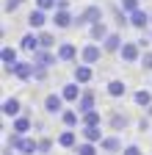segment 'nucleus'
Returning <instances> with one entry per match:
<instances>
[{"instance_id": "f257e3e1", "label": "nucleus", "mask_w": 152, "mask_h": 155, "mask_svg": "<svg viewBox=\"0 0 152 155\" xmlns=\"http://www.w3.org/2000/svg\"><path fill=\"white\" fill-rule=\"evenodd\" d=\"M100 19H105L102 8H100L97 3H91V6H86L78 17H75V28H89V25H94V22H100Z\"/></svg>"}, {"instance_id": "f03ea898", "label": "nucleus", "mask_w": 152, "mask_h": 155, "mask_svg": "<svg viewBox=\"0 0 152 155\" xmlns=\"http://www.w3.org/2000/svg\"><path fill=\"white\" fill-rule=\"evenodd\" d=\"M102 55H105V47L100 45V42H86L83 47H80V61L83 64H100L102 61Z\"/></svg>"}, {"instance_id": "7ed1b4c3", "label": "nucleus", "mask_w": 152, "mask_h": 155, "mask_svg": "<svg viewBox=\"0 0 152 155\" xmlns=\"http://www.w3.org/2000/svg\"><path fill=\"white\" fill-rule=\"evenodd\" d=\"M64 105H66V100H64V94L58 91V94H47L44 100H42V108H44V114H50V116H61V111H64Z\"/></svg>"}, {"instance_id": "20e7f679", "label": "nucleus", "mask_w": 152, "mask_h": 155, "mask_svg": "<svg viewBox=\"0 0 152 155\" xmlns=\"http://www.w3.org/2000/svg\"><path fill=\"white\" fill-rule=\"evenodd\" d=\"M50 22L55 31H69V28H75V14H69V8H55Z\"/></svg>"}, {"instance_id": "39448f33", "label": "nucleus", "mask_w": 152, "mask_h": 155, "mask_svg": "<svg viewBox=\"0 0 152 155\" xmlns=\"http://www.w3.org/2000/svg\"><path fill=\"white\" fill-rule=\"evenodd\" d=\"M141 45L138 42H125L122 50H119V58H122V64H138L141 61Z\"/></svg>"}, {"instance_id": "423d86ee", "label": "nucleus", "mask_w": 152, "mask_h": 155, "mask_svg": "<svg viewBox=\"0 0 152 155\" xmlns=\"http://www.w3.org/2000/svg\"><path fill=\"white\" fill-rule=\"evenodd\" d=\"M55 53H58V61L61 64H72V61H78V55H80V50H78L75 42H58Z\"/></svg>"}, {"instance_id": "0eeeda50", "label": "nucleus", "mask_w": 152, "mask_h": 155, "mask_svg": "<svg viewBox=\"0 0 152 155\" xmlns=\"http://www.w3.org/2000/svg\"><path fill=\"white\" fill-rule=\"evenodd\" d=\"M33 55V64L36 67H55V64H61L58 61V53H55V50H44V47H39V50H36V53H31Z\"/></svg>"}, {"instance_id": "6e6552de", "label": "nucleus", "mask_w": 152, "mask_h": 155, "mask_svg": "<svg viewBox=\"0 0 152 155\" xmlns=\"http://www.w3.org/2000/svg\"><path fill=\"white\" fill-rule=\"evenodd\" d=\"M130 28H136V31H149V28H152L149 11H147V8H136V11L130 14Z\"/></svg>"}, {"instance_id": "1a4fd4ad", "label": "nucleus", "mask_w": 152, "mask_h": 155, "mask_svg": "<svg viewBox=\"0 0 152 155\" xmlns=\"http://www.w3.org/2000/svg\"><path fill=\"white\" fill-rule=\"evenodd\" d=\"M72 81H78V83H83V86H89L91 81H94V67L91 64H75V69H72Z\"/></svg>"}, {"instance_id": "9d476101", "label": "nucleus", "mask_w": 152, "mask_h": 155, "mask_svg": "<svg viewBox=\"0 0 152 155\" xmlns=\"http://www.w3.org/2000/svg\"><path fill=\"white\" fill-rule=\"evenodd\" d=\"M100 150H102L105 155H122L125 144H122V139H119L116 133H111V136H105V139L100 141Z\"/></svg>"}, {"instance_id": "9b49d317", "label": "nucleus", "mask_w": 152, "mask_h": 155, "mask_svg": "<svg viewBox=\"0 0 152 155\" xmlns=\"http://www.w3.org/2000/svg\"><path fill=\"white\" fill-rule=\"evenodd\" d=\"M47 14H50V11L36 8V6H33V11L28 14V28H31V31H44V25L50 22V19H47Z\"/></svg>"}, {"instance_id": "f8f14e48", "label": "nucleus", "mask_w": 152, "mask_h": 155, "mask_svg": "<svg viewBox=\"0 0 152 155\" xmlns=\"http://www.w3.org/2000/svg\"><path fill=\"white\" fill-rule=\"evenodd\" d=\"M55 144L64 147V150H75L78 147V127H64L58 133V139H55Z\"/></svg>"}, {"instance_id": "ddd939ff", "label": "nucleus", "mask_w": 152, "mask_h": 155, "mask_svg": "<svg viewBox=\"0 0 152 155\" xmlns=\"http://www.w3.org/2000/svg\"><path fill=\"white\" fill-rule=\"evenodd\" d=\"M33 69H36L33 58H31V61H17L14 69H11V75L17 78V81H33Z\"/></svg>"}, {"instance_id": "4468645a", "label": "nucleus", "mask_w": 152, "mask_h": 155, "mask_svg": "<svg viewBox=\"0 0 152 155\" xmlns=\"http://www.w3.org/2000/svg\"><path fill=\"white\" fill-rule=\"evenodd\" d=\"M61 94H64V100H66L69 105H75V103L80 100V94H83V83L69 81V83H64V86H61Z\"/></svg>"}, {"instance_id": "2eb2a0df", "label": "nucleus", "mask_w": 152, "mask_h": 155, "mask_svg": "<svg viewBox=\"0 0 152 155\" xmlns=\"http://www.w3.org/2000/svg\"><path fill=\"white\" fill-rule=\"evenodd\" d=\"M17 55H20V50H17V47H8V45H6L3 50H0V61H3V69H6V75H11L14 64L20 61Z\"/></svg>"}, {"instance_id": "dca6fc26", "label": "nucleus", "mask_w": 152, "mask_h": 155, "mask_svg": "<svg viewBox=\"0 0 152 155\" xmlns=\"http://www.w3.org/2000/svg\"><path fill=\"white\" fill-rule=\"evenodd\" d=\"M42 47V42H39V31H28L22 39H20V50L22 53H36Z\"/></svg>"}, {"instance_id": "f3484780", "label": "nucleus", "mask_w": 152, "mask_h": 155, "mask_svg": "<svg viewBox=\"0 0 152 155\" xmlns=\"http://www.w3.org/2000/svg\"><path fill=\"white\" fill-rule=\"evenodd\" d=\"M17 155H39V139L33 136H22L17 144Z\"/></svg>"}, {"instance_id": "a211bd4d", "label": "nucleus", "mask_w": 152, "mask_h": 155, "mask_svg": "<svg viewBox=\"0 0 152 155\" xmlns=\"http://www.w3.org/2000/svg\"><path fill=\"white\" fill-rule=\"evenodd\" d=\"M102 125H80V139H86V141H94V144H100L102 139H105V133L100 130Z\"/></svg>"}, {"instance_id": "6ab92c4d", "label": "nucleus", "mask_w": 152, "mask_h": 155, "mask_svg": "<svg viewBox=\"0 0 152 155\" xmlns=\"http://www.w3.org/2000/svg\"><path fill=\"white\" fill-rule=\"evenodd\" d=\"M111 33V28H108V22H105V19H100V22H94V25H89V39H91V42H105V36Z\"/></svg>"}, {"instance_id": "aec40b11", "label": "nucleus", "mask_w": 152, "mask_h": 155, "mask_svg": "<svg viewBox=\"0 0 152 155\" xmlns=\"http://www.w3.org/2000/svg\"><path fill=\"white\" fill-rule=\"evenodd\" d=\"M3 116L6 119H14V116H20V111H22V103H20V97H6L3 100Z\"/></svg>"}, {"instance_id": "412c9836", "label": "nucleus", "mask_w": 152, "mask_h": 155, "mask_svg": "<svg viewBox=\"0 0 152 155\" xmlns=\"http://www.w3.org/2000/svg\"><path fill=\"white\" fill-rule=\"evenodd\" d=\"M127 125H130V116L122 114V111H113V114L108 116V127H111V130H116V133L127 130Z\"/></svg>"}, {"instance_id": "4be33fe9", "label": "nucleus", "mask_w": 152, "mask_h": 155, "mask_svg": "<svg viewBox=\"0 0 152 155\" xmlns=\"http://www.w3.org/2000/svg\"><path fill=\"white\" fill-rule=\"evenodd\" d=\"M105 94H108V97H113V100H119V97H125V94H127V83H125V81H119V78H113V81H108V83H105Z\"/></svg>"}, {"instance_id": "5701e85b", "label": "nucleus", "mask_w": 152, "mask_h": 155, "mask_svg": "<svg viewBox=\"0 0 152 155\" xmlns=\"http://www.w3.org/2000/svg\"><path fill=\"white\" fill-rule=\"evenodd\" d=\"M122 45H125V39H122V33H119V31H111V33L105 36V42H102L105 53H119V50H122Z\"/></svg>"}, {"instance_id": "b1692460", "label": "nucleus", "mask_w": 152, "mask_h": 155, "mask_svg": "<svg viewBox=\"0 0 152 155\" xmlns=\"http://www.w3.org/2000/svg\"><path fill=\"white\" fill-rule=\"evenodd\" d=\"M58 119H61L64 127H80V111L78 108H64Z\"/></svg>"}, {"instance_id": "393cba45", "label": "nucleus", "mask_w": 152, "mask_h": 155, "mask_svg": "<svg viewBox=\"0 0 152 155\" xmlns=\"http://www.w3.org/2000/svg\"><path fill=\"white\" fill-rule=\"evenodd\" d=\"M75 108H78L80 114H86V111H91V108H97V97H94V91L83 89V94H80V100L75 103Z\"/></svg>"}, {"instance_id": "a878e982", "label": "nucleus", "mask_w": 152, "mask_h": 155, "mask_svg": "<svg viewBox=\"0 0 152 155\" xmlns=\"http://www.w3.org/2000/svg\"><path fill=\"white\" fill-rule=\"evenodd\" d=\"M11 130H17V133H22V136H28V133L33 130V119H31V116H25V114H20V116H14V119H11Z\"/></svg>"}, {"instance_id": "bb28decb", "label": "nucleus", "mask_w": 152, "mask_h": 155, "mask_svg": "<svg viewBox=\"0 0 152 155\" xmlns=\"http://www.w3.org/2000/svg\"><path fill=\"white\" fill-rule=\"evenodd\" d=\"M100 144H94V141H78V147H75V155H100Z\"/></svg>"}, {"instance_id": "cd10ccee", "label": "nucleus", "mask_w": 152, "mask_h": 155, "mask_svg": "<svg viewBox=\"0 0 152 155\" xmlns=\"http://www.w3.org/2000/svg\"><path fill=\"white\" fill-rule=\"evenodd\" d=\"M133 103H136L138 108L152 105V91H149V89H138V91H133Z\"/></svg>"}, {"instance_id": "c85d7f7f", "label": "nucleus", "mask_w": 152, "mask_h": 155, "mask_svg": "<svg viewBox=\"0 0 152 155\" xmlns=\"http://www.w3.org/2000/svg\"><path fill=\"white\" fill-rule=\"evenodd\" d=\"M80 125H102V114L97 108H91L86 114H80Z\"/></svg>"}, {"instance_id": "c756f323", "label": "nucleus", "mask_w": 152, "mask_h": 155, "mask_svg": "<svg viewBox=\"0 0 152 155\" xmlns=\"http://www.w3.org/2000/svg\"><path fill=\"white\" fill-rule=\"evenodd\" d=\"M39 42H42L44 50H55L58 47V39H55V33H50V31H39Z\"/></svg>"}, {"instance_id": "7c9ffc66", "label": "nucleus", "mask_w": 152, "mask_h": 155, "mask_svg": "<svg viewBox=\"0 0 152 155\" xmlns=\"http://www.w3.org/2000/svg\"><path fill=\"white\" fill-rule=\"evenodd\" d=\"M138 67H141L144 72H152V50H144V53H141V61H138Z\"/></svg>"}, {"instance_id": "2f4dec72", "label": "nucleus", "mask_w": 152, "mask_h": 155, "mask_svg": "<svg viewBox=\"0 0 152 155\" xmlns=\"http://www.w3.org/2000/svg\"><path fill=\"white\" fill-rule=\"evenodd\" d=\"M119 8L127 11V14H133L136 8H141V0H119Z\"/></svg>"}, {"instance_id": "473e14b6", "label": "nucleus", "mask_w": 152, "mask_h": 155, "mask_svg": "<svg viewBox=\"0 0 152 155\" xmlns=\"http://www.w3.org/2000/svg\"><path fill=\"white\" fill-rule=\"evenodd\" d=\"M22 3H25V0H3V11L6 14H14V11L22 8Z\"/></svg>"}, {"instance_id": "72a5a7b5", "label": "nucleus", "mask_w": 152, "mask_h": 155, "mask_svg": "<svg viewBox=\"0 0 152 155\" xmlns=\"http://www.w3.org/2000/svg\"><path fill=\"white\" fill-rule=\"evenodd\" d=\"M36 8H44V11H55V6H58V0H33Z\"/></svg>"}, {"instance_id": "f704fd0d", "label": "nucleus", "mask_w": 152, "mask_h": 155, "mask_svg": "<svg viewBox=\"0 0 152 155\" xmlns=\"http://www.w3.org/2000/svg\"><path fill=\"white\" fill-rule=\"evenodd\" d=\"M50 150H53V139L42 136V139H39V155H50Z\"/></svg>"}, {"instance_id": "c9c22d12", "label": "nucleus", "mask_w": 152, "mask_h": 155, "mask_svg": "<svg viewBox=\"0 0 152 155\" xmlns=\"http://www.w3.org/2000/svg\"><path fill=\"white\" fill-rule=\"evenodd\" d=\"M122 155H144V150H141L138 144H125V150H122Z\"/></svg>"}, {"instance_id": "e433bc0d", "label": "nucleus", "mask_w": 152, "mask_h": 155, "mask_svg": "<svg viewBox=\"0 0 152 155\" xmlns=\"http://www.w3.org/2000/svg\"><path fill=\"white\" fill-rule=\"evenodd\" d=\"M33 81H47V67H36L33 69Z\"/></svg>"}, {"instance_id": "4c0bfd02", "label": "nucleus", "mask_w": 152, "mask_h": 155, "mask_svg": "<svg viewBox=\"0 0 152 155\" xmlns=\"http://www.w3.org/2000/svg\"><path fill=\"white\" fill-rule=\"evenodd\" d=\"M138 130H141V133L149 130V116H141V119H138Z\"/></svg>"}, {"instance_id": "58836bf2", "label": "nucleus", "mask_w": 152, "mask_h": 155, "mask_svg": "<svg viewBox=\"0 0 152 155\" xmlns=\"http://www.w3.org/2000/svg\"><path fill=\"white\" fill-rule=\"evenodd\" d=\"M138 45H141V50H147V47L152 45V39H149V36H144V39H138Z\"/></svg>"}, {"instance_id": "ea45409f", "label": "nucleus", "mask_w": 152, "mask_h": 155, "mask_svg": "<svg viewBox=\"0 0 152 155\" xmlns=\"http://www.w3.org/2000/svg\"><path fill=\"white\" fill-rule=\"evenodd\" d=\"M144 111H147V116H149V119H152V105H147Z\"/></svg>"}, {"instance_id": "a19ab883", "label": "nucleus", "mask_w": 152, "mask_h": 155, "mask_svg": "<svg viewBox=\"0 0 152 155\" xmlns=\"http://www.w3.org/2000/svg\"><path fill=\"white\" fill-rule=\"evenodd\" d=\"M11 152H14V150H11V147H6V150H3V155H11Z\"/></svg>"}, {"instance_id": "79ce46f5", "label": "nucleus", "mask_w": 152, "mask_h": 155, "mask_svg": "<svg viewBox=\"0 0 152 155\" xmlns=\"http://www.w3.org/2000/svg\"><path fill=\"white\" fill-rule=\"evenodd\" d=\"M149 39H152V28H149Z\"/></svg>"}, {"instance_id": "37998d69", "label": "nucleus", "mask_w": 152, "mask_h": 155, "mask_svg": "<svg viewBox=\"0 0 152 155\" xmlns=\"http://www.w3.org/2000/svg\"><path fill=\"white\" fill-rule=\"evenodd\" d=\"M149 19H152V11H149Z\"/></svg>"}]
</instances>
